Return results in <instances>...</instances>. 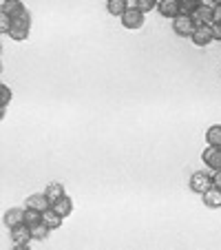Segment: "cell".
<instances>
[{
  "mask_svg": "<svg viewBox=\"0 0 221 250\" xmlns=\"http://www.w3.org/2000/svg\"><path fill=\"white\" fill-rule=\"evenodd\" d=\"M195 20L193 16H186V14H179L177 18H173V31L177 33L179 38H193V31H195Z\"/></svg>",
  "mask_w": 221,
  "mask_h": 250,
  "instance_id": "6da1fadb",
  "label": "cell"
},
{
  "mask_svg": "<svg viewBox=\"0 0 221 250\" xmlns=\"http://www.w3.org/2000/svg\"><path fill=\"white\" fill-rule=\"evenodd\" d=\"M144 11H140L137 7H128L126 9V14L122 16V24H124V29H131V31H135V29H141L144 27Z\"/></svg>",
  "mask_w": 221,
  "mask_h": 250,
  "instance_id": "7a4b0ae2",
  "label": "cell"
},
{
  "mask_svg": "<svg viewBox=\"0 0 221 250\" xmlns=\"http://www.w3.org/2000/svg\"><path fill=\"white\" fill-rule=\"evenodd\" d=\"M212 184H215V182H212V175L203 173V170H197V173H193V177H190V190H193V193L203 195Z\"/></svg>",
  "mask_w": 221,
  "mask_h": 250,
  "instance_id": "3957f363",
  "label": "cell"
},
{
  "mask_svg": "<svg viewBox=\"0 0 221 250\" xmlns=\"http://www.w3.org/2000/svg\"><path fill=\"white\" fill-rule=\"evenodd\" d=\"M190 40H193L197 47H208V44L215 40V38H212V24H197Z\"/></svg>",
  "mask_w": 221,
  "mask_h": 250,
  "instance_id": "277c9868",
  "label": "cell"
},
{
  "mask_svg": "<svg viewBox=\"0 0 221 250\" xmlns=\"http://www.w3.org/2000/svg\"><path fill=\"white\" fill-rule=\"evenodd\" d=\"M11 239H14L16 246H20V248H27L29 241L31 239V228L27 226V224H18V226L11 228Z\"/></svg>",
  "mask_w": 221,
  "mask_h": 250,
  "instance_id": "5b68a950",
  "label": "cell"
},
{
  "mask_svg": "<svg viewBox=\"0 0 221 250\" xmlns=\"http://www.w3.org/2000/svg\"><path fill=\"white\" fill-rule=\"evenodd\" d=\"M201 160L208 168L219 170L221 168V146H208L206 151L201 153Z\"/></svg>",
  "mask_w": 221,
  "mask_h": 250,
  "instance_id": "8992f818",
  "label": "cell"
},
{
  "mask_svg": "<svg viewBox=\"0 0 221 250\" xmlns=\"http://www.w3.org/2000/svg\"><path fill=\"white\" fill-rule=\"evenodd\" d=\"M157 9H160V14L164 16V18H177L179 14H181V7H179V0H160V5H157Z\"/></svg>",
  "mask_w": 221,
  "mask_h": 250,
  "instance_id": "52a82bcc",
  "label": "cell"
},
{
  "mask_svg": "<svg viewBox=\"0 0 221 250\" xmlns=\"http://www.w3.org/2000/svg\"><path fill=\"white\" fill-rule=\"evenodd\" d=\"M51 208L58 212V215H60V217H69L71 212H73V202H71L69 195H62L58 202L51 204Z\"/></svg>",
  "mask_w": 221,
  "mask_h": 250,
  "instance_id": "ba28073f",
  "label": "cell"
},
{
  "mask_svg": "<svg viewBox=\"0 0 221 250\" xmlns=\"http://www.w3.org/2000/svg\"><path fill=\"white\" fill-rule=\"evenodd\" d=\"M203 204H206L208 208H221V188L219 186L212 184L210 188L203 193Z\"/></svg>",
  "mask_w": 221,
  "mask_h": 250,
  "instance_id": "9c48e42d",
  "label": "cell"
},
{
  "mask_svg": "<svg viewBox=\"0 0 221 250\" xmlns=\"http://www.w3.org/2000/svg\"><path fill=\"white\" fill-rule=\"evenodd\" d=\"M24 208H36V210H49L51 208V202H49L47 195H31V197H27V204H24Z\"/></svg>",
  "mask_w": 221,
  "mask_h": 250,
  "instance_id": "30bf717a",
  "label": "cell"
},
{
  "mask_svg": "<svg viewBox=\"0 0 221 250\" xmlns=\"http://www.w3.org/2000/svg\"><path fill=\"white\" fill-rule=\"evenodd\" d=\"M18 224H24V210L22 208H9V210L5 212V226L11 230V228L18 226Z\"/></svg>",
  "mask_w": 221,
  "mask_h": 250,
  "instance_id": "8fae6325",
  "label": "cell"
},
{
  "mask_svg": "<svg viewBox=\"0 0 221 250\" xmlns=\"http://www.w3.org/2000/svg\"><path fill=\"white\" fill-rule=\"evenodd\" d=\"M212 9H215V7H208V5L199 7V9L193 14L195 24H212Z\"/></svg>",
  "mask_w": 221,
  "mask_h": 250,
  "instance_id": "7c38bea8",
  "label": "cell"
},
{
  "mask_svg": "<svg viewBox=\"0 0 221 250\" xmlns=\"http://www.w3.org/2000/svg\"><path fill=\"white\" fill-rule=\"evenodd\" d=\"M22 9L24 7L20 0H2V2H0V14H7V16H11V18L18 16Z\"/></svg>",
  "mask_w": 221,
  "mask_h": 250,
  "instance_id": "4fadbf2b",
  "label": "cell"
},
{
  "mask_svg": "<svg viewBox=\"0 0 221 250\" xmlns=\"http://www.w3.org/2000/svg\"><path fill=\"white\" fill-rule=\"evenodd\" d=\"M106 9H108V14H111V16L122 18V16L126 14V9H128V0H108Z\"/></svg>",
  "mask_w": 221,
  "mask_h": 250,
  "instance_id": "5bb4252c",
  "label": "cell"
},
{
  "mask_svg": "<svg viewBox=\"0 0 221 250\" xmlns=\"http://www.w3.org/2000/svg\"><path fill=\"white\" fill-rule=\"evenodd\" d=\"M62 219H64V217H60V215H58V212L53 210V208H49V210H44V212H42V222L47 224L49 228H51V232H53V230H58V228L62 226Z\"/></svg>",
  "mask_w": 221,
  "mask_h": 250,
  "instance_id": "9a60e30c",
  "label": "cell"
},
{
  "mask_svg": "<svg viewBox=\"0 0 221 250\" xmlns=\"http://www.w3.org/2000/svg\"><path fill=\"white\" fill-rule=\"evenodd\" d=\"M49 232H51V228H49L44 222L33 224V226H31V239L33 241H44L49 237Z\"/></svg>",
  "mask_w": 221,
  "mask_h": 250,
  "instance_id": "2e32d148",
  "label": "cell"
},
{
  "mask_svg": "<svg viewBox=\"0 0 221 250\" xmlns=\"http://www.w3.org/2000/svg\"><path fill=\"white\" fill-rule=\"evenodd\" d=\"M206 142L208 146H221V124H212L206 131Z\"/></svg>",
  "mask_w": 221,
  "mask_h": 250,
  "instance_id": "e0dca14e",
  "label": "cell"
},
{
  "mask_svg": "<svg viewBox=\"0 0 221 250\" xmlns=\"http://www.w3.org/2000/svg\"><path fill=\"white\" fill-rule=\"evenodd\" d=\"M44 195H47V197H49V202H58V199H60L62 197V195H66L64 193V186H62V184H58V182H53V184H49L47 186V190H44Z\"/></svg>",
  "mask_w": 221,
  "mask_h": 250,
  "instance_id": "ac0fdd59",
  "label": "cell"
},
{
  "mask_svg": "<svg viewBox=\"0 0 221 250\" xmlns=\"http://www.w3.org/2000/svg\"><path fill=\"white\" fill-rule=\"evenodd\" d=\"M42 222V210H36V208H24V224H27L29 228L33 226V224H40Z\"/></svg>",
  "mask_w": 221,
  "mask_h": 250,
  "instance_id": "d6986e66",
  "label": "cell"
},
{
  "mask_svg": "<svg viewBox=\"0 0 221 250\" xmlns=\"http://www.w3.org/2000/svg\"><path fill=\"white\" fill-rule=\"evenodd\" d=\"M201 5H203L201 0H179V7H181V14H186V16H193L195 11H197Z\"/></svg>",
  "mask_w": 221,
  "mask_h": 250,
  "instance_id": "ffe728a7",
  "label": "cell"
},
{
  "mask_svg": "<svg viewBox=\"0 0 221 250\" xmlns=\"http://www.w3.org/2000/svg\"><path fill=\"white\" fill-rule=\"evenodd\" d=\"M9 102H11V89L7 84H2L0 86V115L5 118V109L9 106Z\"/></svg>",
  "mask_w": 221,
  "mask_h": 250,
  "instance_id": "44dd1931",
  "label": "cell"
},
{
  "mask_svg": "<svg viewBox=\"0 0 221 250\" xmlns=\"http://www.w3.org/2000/svg\"><path fill=\"white\" fill-rule=\"evenodd\" d=\"M9 38L16 40V42H22V40L29 38V29H27V27H11Z\"/></svg>",
  "mask_w": 221,
  "mask_h": 250,
  "instance_id": "7402d4cb",
  "label": "cell"
},
{
  "mask_svg": "<svg viewBox=\"0 0 221 250\" xmlns=\"http://www.w3.org/2000/svg\"><path fill=\"white\" fill-rule=\"evenodd\" d=\"M157 5H160V0H135V7H137L140 11H144V14L153 11Z\"/></svg>",
  "mask_w": 221,
  "mask_h": 250,
  "instance_id": "603a6c76",
  "label": "cell"
},
{
  "mask_svg": "<svg viewBox=\"0 0 221 250\" xmlns=\"http://www.w3.org/2000/svg\"><path fill=\"white\" fill-rule=\"evenodd\" d=\"M0 31L9 36V31H11V16L0 14Z\"/></svg>",
  "mask_w": 221,
  "mask_h": 250,
  "instance_id": "cb8c5ba5",
  "label": "cell"
},
{
  "mask_svg": "<svg viewBox=\"0 0 221 250\" xmlns=\"http://www.w3.org/2000/svg\"><path fill=\"white\" fill-rule=\"evenodd\" d=\"M212 38L221 42V22H212Z\"/></svg>",
  "mask_w": 221,
  "mask_h": 250,
  "instance_id": "d4e9b609",
  "label": "cell"
},
{
  "mask_svg": "<svg viewBox=\"0 0 221 250\" xmlns=\"http://www.w3.org/2000/svg\"><path fill=\"white\" fill-rule=\"evenodd\" d=\"M212 22H221V5H215L212 9Z\"/></svg>",
  "mask_w": 221,
  "mask_h": 250,
  "instance_id": "484cf974",
  "label": "cell"
},
{
  "mask_svg": "<svg viewBox=\"0 0 221 250\" xmlns=\"http://www.w3.org/2000/svg\"><path fill=\"white\" fill-rule=\"evenodd\" d=\"M212 182H215V186H219V188H221V168L215 170V175H212Z\"/></svg>",
  "mask_w": 221,
  "mask_h": 250,
  "instance_id": "4316f807",
  "label": "cell"
},
{
  "mask_svg": "<svg viewBox=\"0 0 221 250\" xmlns=\"http://www.w3.org/2000/svg\"><path fill=\"white\" fill-rule=\"evenodd\" d=\"M215 5H221V0H212V7Z\"/></svg>",
  "mask_w": 221,
  "mask_h": 250,
  "instance_id": "83f0119b",
  "label": "cell"
}]
</instances>
